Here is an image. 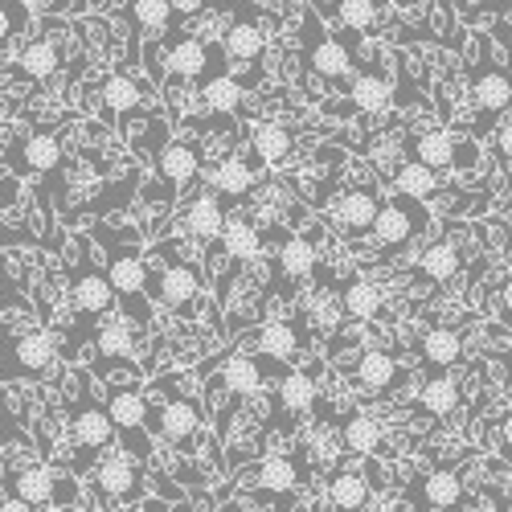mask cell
Instances as JSON below:
<instances>
[{
	"mask_svg": "<svg viewBox=\"0 0 512 512\" xmlns=\"http://www.w3.org/2000/svg\"><path fill=\"white\" fill-rule=\"evenodd\" d=\"M250 144H254V156H259L263 164H279L287 152H291V136H287V127L283 123H254L250 127Z\"/></svg>",
	"mask_w": 512,
	"mask_h": 512,
	"instance_id": "obj_35",
	"label": "cell"
},
{
	"mask_svg": "<svg viewBox=\"0 0 512 512\" xmlns=\"http://www.w3.org/2000/svg\"><path fill=\"white\" fill-rule=\"evenodd\" d=\"M398 5H414V0H398Z\"/></svg>",
	"mask_w": 512,
	"mask_h": 512,
	"instance_id": "obj_55",
	"label": "cell"
},
{
	"mask_svg": "<svg viewBox=\"0 0 512 512\" xmlns=\"http://www.w3.org/2000/svg\"><path fill=\"white\" fill-rule=\"evenodd\" d=\"M107 279H111L115 295H123V300H136V295H144V287H148L144 254L136 246H111L107 242Z\"/></svg>",
	"mask_w": 512,
	"mask_h": 512,
	"instance_id": "obj_7",
	"label": "cell"
},
{
	"mask_svg": "<svg viewBox=\"0 0 512 512\" xmlns=\"http://www.w3.org/2000/svg\"><path fill=\"white\" fill-rule=\"evenodd\" d=\"M95 349L103 361H127L136 353V336H132V324L127 320H107L95 328Z\"/></svg>",
	"mask_w": 512,
	"mask_h": 512,
	"instance_id": "obj_33",
	"label": "cell"
},
{
	"mask_svg": "<svg viewBox=\"0 0 512 512\" xmlns=\"http://www.w3.org/2000/svg\"><path fill=\"white\" fill-rule=\"evenodd\" d=\"M70 431H74V443H78L82 451H103V447L115 439V422H111L107 406L82 402V406L70 414Z\"/></svg>",
	"mask_w": 512,
	"mask_h": 512,
	"instance_id": "obj_10",
	"label": "cell"
},
{
	"mask_svg": "<svg viewBox=\"0 0 512 512\" xmlns=\"http://www.w3.org/2000/svg\"><path fill=\"white\" fill-rule=\"evenodd\" d=\"M156 300L173 312H193L201 300V275L193 263H173L156 275Z\"/></svg>",
	"mask_w": 512,
	"mask_h": 512,
	"instance_id": "obj_8",
	"label": "cell"
},
{
	"mask_svg": "<svg viewBox=\"0 0 512 512\" xmlns=\"http://www.w3.org/2000/svg\"><path fill=\"white\" fill-rule=\"evenodd\" d=\"M308 70L328 78V82L349 78L353 74V54L340 46L336 37H320V41H312V50H308Z\"/></svg>",
	"mask_w": 512,
	"mask_h": 512,
	"instance_id": "obj_19",
	"label": "cell"
},
{
	"mask_svg": "<svg viewBox=\"0 0 512 512\" xmlns=\"http://www.w3.org/2000/svg\"><path fill=\"white\" fill-rule=\"evenodd\" d=\"M390 99H394V87L381 70H361L349 82V107H357L365 115H377L381 107H390Z\"/></svg>",
	"mask_w": 512,
	"mask_h": 512,
	"instance_id": "obj_17",
	"label": "cell"
},
{
	"mask_svg": "<svg viewBox=\"0 0 512 512\" xmlns=\"http://www.w3.org/2000/svg\"><path fill=\"white\" fill-rule=\"evenodd\" d=\"M418 271H422L426 279H435V283L455 279V271H459V246H455V242H435V246H426V250H422V259H418Z\"/></svg>",
	"mask_w": 512,
	"mask_h": 512,
	"instance_id": "obj_39",
	"label": "cell"
},
{
	"mask_svg": "<svg viewBox=\"0 0 512 512\" xmlns=\"http://www.w3.org/2000/svg\"><path fill=\"white\" fill-rule=\"evenodd\" d=\"M328 496H332V504H336L340 512H361L365 500H369V484H365L361 472H349V467H340V472L332 476V484H328Z\"/></svg>",
	"mask_w": 512,
	"mask_h": 512,
	"instance_id": "obj_38",
	"label": "cell"
},
{
	"mask_svg": "<svg viewBox=\"0 0 512 512\" xmlns=\"http://www.w3.org/2000/svg\"><path fill=\"white\" fill-rule=\"evenodd\" d=\"M476 164H480L476 144H459V140H455V164H451V168H476Z\"/></svg>",
	"mask_w": 512,
	"mask_h": 512,
	"instance_id": "obj_48",
	"label": "cell"
},
{
	"mask_svg": "<svg viewBox=\"0 0 512 512\" xmlns=\"http://www.w3.org/2000/svg\"><path fill=\"white\" fill-rule=\"evenodd\" d=\"M340 316H345V304H340V295H332V291L312 295V324H316L320 332H336V328H340Z\"/></svg>",
	"mask_w": 512,
	"mask_h": 512,
	"instance_id": "obj_44",
	"label": "cell"
},
{
	"mask_svg": "<svg viewBox=\"0 0 512 512\" xmlns=\"http://www.w3.org/2000/svg\"><path fill=\"white\" fill-rule=\"evenodd\" d=\"M504 439H508V443H512V414H508V418H504Z\"/></svg>",
	"mask_w": 512,
	"mask_h": 512,
	"instance_id": "obj_52",
	"label": "cell"
},
{
	"mask_svg": "<svg viewBox=\"0 0 512 512\" xmlns=\"http://www.w3.org/2000/svg\"><path fill=\"white\" fill-rule=\"evenodd\" d=\"M300 349H304L300 324H291V320H267V324L259 328V353H263V357H271V361H291Z\"/></svg>",
	"mask_w": 512,
	"mask_h": 512,
	"instance_id": "obj_20",
	"label": "cell"
},
{
	"mask_svg": "<svg viewBox=\"0 0 512 512\" xmlns=\"http://www.w3.org/2000/svg\"><path fill=\"white\" fill-rule=\"evenodd\" d=\"M492 132H496V156H500L504 164H512V119L504 115V119L492 127Z\"/></svg>",
	"mask_w": 512,
	"mask_h": 512,
	"instance_id": "obj_46",
	"label": "cell"
},
{
	"mask_svg": "<svg viewBox=\"0 0 512 512\" xmlns=\"http://www.w3.org/2000/svg\"><path fill=\"white\" fill-rule=\"evenodd\" d=\"M185 226H189L193 238H218L222 226H226V205L213 197V193L193 197L189 209H185Z\"/></svg>",
	"mask_w": 512,
	"mask_h": 512,
	"instance_id": "obj_23",
	"label": "cell"
},
{
	"mask_svg": "<svg viewBox=\"0 0 512 512\" xmlns=\"http://www.w3.org/2000/svg\"><path fill=\"white\" fill-rule=\"evenodd\" d=\"M316 263H320L316 242H312V238H304V234L283 238V242H279V250H275V267H279V275H283V279H291V283H304V279L316 271Z\"/></svg>",
	"mask_w": 512,
	"mask_h": 512,
	"instance_id": "obj_15",
	"label": "cell"
},
{
	"mask_svg": "<svg viewBox=\"0 0 512 512\" xmlns=\"http://www.w3.org/2000/svg\"><path fill=\"white\" fill-rule=\"evenodd\" d=\"M500 300H504V308H508V312H512V279H508V283H504V291H500Z\"/></svg>",
	"mask_w": 512,
	"mask_h": 512,
	"instance_id": "obj_51",
	"label": "cell"
},
{
	"mask_svg": "<svg viewBox=\"0 0 512 512\" xmlns=\"http://www.w3.org/2000/svg\"><path fill=\"white\" fill-rule=\"evenodd\" d=\"M107 414H111V422H115V431H119V439L132 447L140 459H148V443H144V426H148V398L140 394V390H132V386H115L111 394H107Z\"/></svg>",
	"mask_w": 512,
	"mask_h": 512,
	"instance_id": "obj_2",
	"label": "cell"
},
{
	"mask_svg": "<svg viewBox=\"0 0 512 512\" xmlns=\"http://www.w3.org/2000/svg\"><path fill=\"white\" fill-rule=\"evenodd\" d=\"M336 17L353 33H365L377 25V0H336Z\"/></svg>",
	"mask_w": 512,
	"mask_h": 512,
	"instance_id": "obj_43",
	"label": "cell"
},
{
	"mask_svg": "<svg viewBox=\"0 0 512 512\" xmlns=\"http://www.w3.org/2000/svg\"><path fill=\"white\" fill-rule=\"evenodd\" d=\"M222 386L234 398H250L254 390L263 386V361L250 357V353H230L226 365H222Z\"/></svg>",
	"mask_w": 512,
	"mask_h": 512,
	"instance_id": "obj_21",
	"label": "cell"
},
{
	"mask_svg": "<svg viewBox=\"0 0 512 512\" xmlns=\"http://www.w3.org/2000/svg\"><path fill=\"white\" fill-rule=\"evenodd\" d=\"M95 488L107 500H115V504H140V496H144V472L136 467L132 455L115 451V455H103L95 463Z\"/></svg>",
	"mask_w": 512,
	"mask_h": 512,
	"instance_id": "obj_3",
	"label": "cell"
},
{
	"mask_svg": "<svg viewBox=\"0 0 512 512\" xmlns=\"http://www.w3.org/2000/svg\"><path fill=\"white\" fill-rule=\"evenodd\" d=\"M17 197H21V177H17V173L0 177V209H9Z\"/></svg>",
	"mask_w": 512,
	"mask_h": 512,
	"instance_id": "obj_47",
	"label": "cell"
},
{
	"mask_svg": "<svg viewBox=\"0 0 512 512\" xmlns=\"http://www.w3.org/2000/svg\"><path fill=\"white\" fill-rule=\"evenodd\" d=\"M54 484H58V472H54V467H46V463H29L25 472H17L13 492L25 496L29 504H46V500H54Z\"/></svg>",
	"mask_w": 512,
	"mask_h": 512,
	"instance_id": "obj_37",
	"label": "cell"
},
{
	"mask_svg": "<svg viewBox=\"0 0 512 512\" xmlns=\"http://www.w3.org/2000/svg\"><path fill=\"white\" fill-rule=\"evenodd\" d=\"M156 431L177 443V447H193V439L201 435V402L193 394H181V398H168L160 410H156Z\"/></svg>",
	"mask_w": 512,
	"mask_h": 512,
	"instance_id": "obj_6",
	"label": "cell"
},
{
	"mask_svg": "<svg viewBox=\"0 0 512 512\" xmlns=\"http://www.w3.org/2000/svg\"><path fill=\"white\" fill-rule=\"evenodd\" d=\"M222 250L230 254V259H238V263H250L254 254L263 250L259 226H254L250 218H226V226H222Z\"/></svg>",
	"mask_w": 512,
	"mask_h": 512,
	"instance_id": "obj_27",
	"label": "cell"
},
{
	"mask_svg": "<svg viewBox=\"0 0 512 512\" xmlns=\"http://www.w3.org/2000/svg\"><path fill=\"white\" fill-rule=\"evenodd\" d=\"M426 222H431V213H426V201H410V197H394L377 209V222H373V242L386 246V250H398L406 246L414 234L426 230Z\"/></svg>",
	"mask_w": 512,
	"mask_h": 512,
	"instance_id": "obj_1",
	"label": "cell"
},
{
	"mask_svg": "<svg viewBox=\"0 0 512 512\" xmlns=\"http://www.w3.org/2000/svg\"><path fill=\"white\" fill-rule=\"evenodd\" d=\"M17 66H21V74H29V78H54V74H58V66H62V50H58V41H50V37H33L29 46L21 50Z\"/></svg>",
	"mask_w": 512,
	"mask_h": 512,
	"instance_id": "obj_30",
	"label": "cell"
},
{
	"mask_svg": "<svg viewBox=\"0 0 512 512\" xmlns=\"http://www.w3.org/2000/svg\"><path fill=\"white\" fill-rule=\"evenodd\" d=\"M340 304H345V316H353V320H377L386 295H381V287L369 279H353V283H345V291H340Z\"/></svg>",
	"mask_w": 512,
	"mask_h": 512,
	"instance_id": "obj_28",
	"label": "cell"
},
{
	"mask_svg": "<svg viewBox=\"0 0 512 512\" xmlns=\"http://www.w3.org/2000/svg\"><path fill=\"white\" fill-rule=\"evenodd\" d=\"M62 164V140L58 136H50V132H37V136H29L17 152H13V173L17 177H29V173H50V168H58Z\"/></svg>",
	"mask_w": 512,
	"mask_h": 512,
	"instance_id": "obj_11",
	"label": "cell"
},
{
	"mask_svg": "<svg viewBox=\"0 0 512 512\" xmlns=\"http://www.w3.org/2000/svg\"><path fill=\"white\" fill-rule=\"evenodd\" d=\"M300 484V467H295L291 455H267L259 467V488L263 492H295Z\"/></svg>",
	"mask_w": 512,
	"mask_h": 512,
	"instance_id": "obj_40",
	"label": "cell"
},
{
	"mask_svg": "<svg viewBox=\"0 0 512 512\" xmlns=\"http://www.w3.org/2000/svg\"><path fill=\"white\" fill-rule=\"evenodd\" d=\"M472 103L480 111V127H496L508 111H512V78L504 74V66H488L476 74V87H472Z\"/></svg>",
	"mask_w": 512,
	"mask_h": 512,
	"instance_id": "obj_5",
	"label": "cell"
},
{
	"mask_svg": "<svg viewBox=\"0 0 512 512\" xmlns=\"http://www.w3.org/2000/svg\"><path fill=\"white\" fill-rule=\"evenodd\" d=\"M132 17H136V25H140L144 33H164L168 21H173L177 13H173V5H168V0H132Z\"/></svg>",
	"mask_w": 512,
	"mask_h": 512,
	"instance_id": "obj_42",
	"label": "cell"
},
{
	"mask_svg": "<svg viewBox=\"0 0 512 512\" xmlns=\"http://www.w3.org/2000/svg\"><path fill=\"white\" fill-rule=\"evenodd\" d=\"M422 361L426 365H435V369H451L463 361V336L455 328H431V332H422Z\"/></svg>",
	"mask_w": 512,
	"mask_h": 512,
	"instance_id": "obj_24",
	"label": "cell"
},
{
	"mask_svg": "<svg viewBox=\"0 0 512 512\" xmlns=\"http://www.w3.org/2000/svg\"><path fill=\"white\" fill-rule=\"evenodd\" d=\"M103 107H107V115H132V111H140V87L127 74H111L103 82Z\"/></svg>",
	"mask_w": 512,
	"mask_h": 512,
	"instance_id": "obj_41",
	"label": "cell"
},
{
	"mask_svg": "<svg viewBox=\"0 0 512 512\" xmlns=\"http://www.w3.org/2000/svg\"><path fill=\"white\" fill-rule=\"evenodd\" d=\"M267 50V33L254 25V21H234L226 29V54L234 62H259Z\"/></svg>",
	"mask_w": 512,
	"mask_h": 512,
	"instance_id": "obj_31",
	"label": "cell"
},
{
	"mask_svg": "<svg viewBox=\"0 0 512 512\" xmlns=\"http://www.w3.org/2000/svg\"><path fill=\"white\" fill-rule=\"evenodd\" d=\"M377 209H381V197L377 189H345L332 205V218H336V230L345 238H369L373 234V222H377Z\"/></svg>",
	"mask_w": 512,
	"mask_h": 512,
	"instance_id": "obj_4",
	"label": "cell"
},
{
	"mask_svg": "<svg viewBox=\"0 0 512 512\" xmlns=\"http://www.w3.org/2000/svg\"><path fill=\"white\" fill-rule=\"evenodd\" d=\"M340 447L353 455H373L381 447V422L369 414H349L340 422Z\"/></svg>",
	"mask_w": 512,
	"mask_h": 512,
	"instance_id": "obj_29",
	"label": "cell"
},
{
	"mask_svg": "<svg viewBox=\"0 0 512 512\" xmlns=\"http://www.w3.org/2000/svg\"><path fill=\"white\" fill-rule=\"evenodd\" d=\"M504 74L512 78V50H508V62H504Z\"/></svg>",
	"mask_w": 512,
	"mask_h": 512,
	"instance_id": "obj_53",
	"label": "cell"
},
{
	"mask_svg": "<svg viewBox=\"0 0 512 512\" xmlns=\"http://www.w3.org/2000/svg\"><path fill=\"white\" fill-rule=\"evenodd\" d=\"M70 300H74V312L78 316H107L111 304H115V287L103 271L95 267H74V279H70Z\"/></svg>",
	"mask_w": 512,
	"mask_h": 512,
	"instance_id": "obj_9",
	"label": "cell"
},
{
	"mask_svg": "<svg viewBox=\"0 0 512 512\" xmlns=\"http://www.w3.org/2000/svg\"><path fill=\"white\" fill-rule=\"evenodd\" d=\"M213 189L230 201H242L250 189H254V164L242 160V156H230L218 164V173H213Z\"/></svg>",
	"mask_w": 512,
	"mask_h": 512,
	"instance_id": "obj_34",
	"label": "cell"
},
{
	"mask_svg": "<svg viewBox=\"0 0 512 512\" xmlns=\"http://www.w3.org/2000/svg\"><path fill=\"white\" fill-rule=\"evenodd\" d=\"M201 99H205L209 111L230 115V111L242 107L246 91H242V82H238L234 74H209V78H205V87H201Z\"/></svg>",
	"mask_w": 512,
	"mask_h": 512,
	"instance_id": "obj_36",
	"label": "cell"
},
{
	"mask_svg": "<svg viewBox=\"0 0 512 512\" xmlns=\"http://www.w3.org/2000/svg\"><path fill=\"white\" fill-rule=\"evenodd\" d=\"M197 168H201V148L189 140H173L156 160V173L168 181V189H185L197 177Z\"/></svg>",
	"mask_w": 512,
	"mask_h": 512,
	"instance_id": "obj_14",
	"label": "cell"
},
{
	"mask_svg": "<svg viewBox=\"0 0 512 512\" xmlns=\"http://www.w3.org/2000/svg\"><path fill=\"white\" fill-rule=\"evenodd\" d=\"M164 66H168V74H177V78H201L205 66H209V46L201 37H177Z\"/></svg>",
	"mask_w": 512,
	"mask_h": 512,
	"instance_id": "obj_26",
	"label": "cell"
},
{
	"mask_svg": "<svg viewBox=\"0 0 512 512\" xmlns=\"http://www.w3.org/2000/svg\"><path fill=\"white\" fill-rule=\"evenodd\" d=\"M168 5H173L177 17H197L205 9V0H168Z\"/></svg>",
	"mask_w": 512,
	"mask_h": 512,
	"instance_id": "obj_50",
	"label": "cell"
},
{
	"mask_svg": "<svg viewBox=\"0 0 512 512\" xmlns=\"http://www.w3.org/2000/svg\"><path fill=\"white\" fill-rule=\"evenodd\" d=\"M394 193L398 197H410V201H431L439 193V173L431 164H422V160H402L394 168Z\"/></svg>",
	"mask_w": 512,
	"mask_h": 512,
	"instance_id": "obj_16",
	"label": "cell"
},
{
	"mask_svg": "<svg viewBox=\"0 0 512 512\" xmlns=\"http://www.w3.org/2000/svg\"><path fill=\"white\" fill-rule=\"evenodd\" d=\"M459 381L447 373V369H439V373H431L422 381V394H418V402H422V410L426 414H435V418H447V414H455V406H459Z\"/></svg>",
	"mask_w": 512,
	"mask_h": 512,
	"instance_id": "obj_22",
	"label": "cell"
},
{
	"mask_svg": "<svg viewBox=\"0 0 512 512\" xmlns=\"http://www.w3.org/2000/svg\"><path fill=\"white\" fill-rule=\"evenodd\" d=\"M414 160L431 164L435 173H443V168L455 164V136L443 132V127H426V132L414 140Z\"/></svg>",
	"mask_w": 512,
	"mask_h": 512,
	"instance_id": "obj_32",
	"label": "cell"
},
{
	"mask_svg": "<svg viewBox=\"0 0 512 512\" xmlns=\"http://www.w3.org/2000/svg\"><path fill=\"white\" fill-rule=\"evenodd\" d=\"M357 381L365 390L386 394L390 386H398V361L390 353H381V349H365L357 357Z\"/></svg>",
	"mask_w": 512,
	"mask_h": 512,
	"instance_id": "obj_25",
	"label": "cell"
},
{
	"mask_svg": "<svg viewBox=\"0 0 512 512\" xmlns=\"http://www.w3.org/2000/svg\"><path fill=\"white\" fill-rule=\"evenodd\" d=\"M13 369H9V377H17V373H25V377H41L50 365H54V340L41 332V328H33V332H25V336H17V345H13Z\"/></svg>",
	"mask_w": 512,
	"mask_h": 512,
	"instance_id": "obj_12",
	"label": "cell"
},
{
	"mask_svg": "<svg viewBox=\"0 0 512 512\" xmlns=\"http://www.w3.org/2000/svg\"><path fill=\"white\" fill-rule=\"evenodd\" d=\"M173 512H189V508H173Z\"/></svg>",
	"mask_w": 512,
	"mask_h": 512,
	"instance_id": "obj_56",
	"label": "cell"
},
{
	"mask_svg": "<svg viewBox=\"0 0 512 512\" xmlns=\"http://www.w3.org/2000/svg\"><path fill=\"white\" fill-rule=\"evenodd\" d=\"M17 25H25V9H21V0H0V41H9L17 33Z\"/></svg>",
	"mask_w": 512,
	"mask_h": 512,
	"instance_id": "obj_45",
	"label": "cell"
},
{
	"mask_svg": "<svg viewBox=\"0 0 512 512\" xmlns=\"http://www.w3.org/2000/svg\"><path fill=\"white\" fill-rule=\"evenodd\" d=\"M0 357H5V328H0Z\"/></svg>",
	"mask_w": 512,
	"mask_h": 512,
	"instance_id": "obj_54",
	"label": "cell"
},
{
	"mask_svg": "<svg viewBox=\"0 0 512 512\" xmlns=\"http://www.w3.org/2000/svg\"><path fill=\"white\" fill-rule=\"evenodd\" d=\"M275 398L279 406L291 414V418H304L312 406H316V377L308 369H291L279 377V386H275Z\"/></svg>",
	"mask_w": 512,
	"mask_h": 512,
	"instance_id": "obj_18",
	"label": "cell"
},
{
	"mask_svg": "<svg viewBox=\"0 0 512 512\" xmlns=\"http://www.w3.org/2000/svg\"><path fill=\"white\" fill-rule=\"evenodd\" d=\"M463 496V484L455 472H431V476H422L418 484H410L406 500L422 512V508H455Z\"/></svg>",
	"mask_w": 512,
	"mask_h": 512,
	"instance_id": "obj_13",
	"label": "cell"
},
{
	"mask_svg": "<svg viewBox=\"0 0 512 512\" xmlns=\"http://www.w3.org/2000/svg\"><path fill=\"white\" fill-rule=\"evenodd\" d=\"M0 512H37V504H29L25 496H5V500H0Z\"/></svg>",
	"mask_w": 512,
	"mask_h": 512,
	"instance_id": "obj_49",
	"label": "cell"
}]
</instances>
